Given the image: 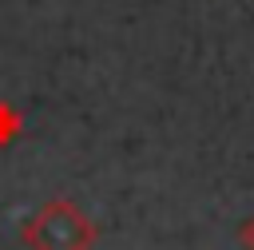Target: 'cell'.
Instances as JSON below:
<instances>
[{"label": "cell", "instance_id": "cell-2", "mask_svg": "<svg viewBox=\"0 0 254 250\" xmlns=\"http://www.w3.org/2000/svg\"><path fill=\"white\" fill-rule=\"evenodd\" d=\"M20 135H24V115H20L8 99H0V151L12 147Z\"/></svg>", "mask_w": 254, "mask_h": 250}, {"label": "cell", "instance_id": "cell-3", "mask_svg": "<svg viewBox=\"0 0 254 250\" xmlns=\"http://www.w3.org/2000/svg\"><path fill=\"white\" fill-rule=\"evenodd\" d=\"M238 246H242V250H254V214H246V218L238 222Z\"/></svg>", "mask_w": 254, "mask_h": 250}, {"label": "cell", "instance_id": "cell-1", "mask_svg": "<svg viewBox=\"0 0 254 250\" xmlns=\"http://www.w3.org/2000/svg\"><path fill=\"white\" fill-rule=\"evenodd\" d=\"M99 226L71 198H48L20 222V242L28 250H91Z\"/></svg>", "mask_w": 254, "mask_h": 250}]
</instances>
